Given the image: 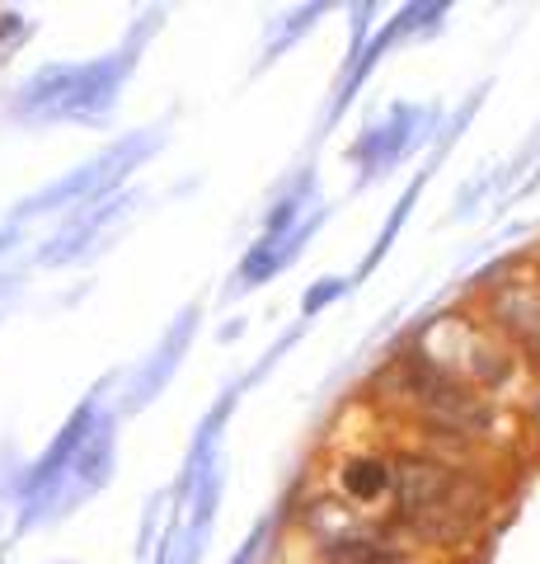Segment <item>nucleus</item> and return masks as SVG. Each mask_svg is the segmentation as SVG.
Instances as JSON below:
<instances>
[{"instance_id": "obj_19", "label": "nucleus", "mask_w": 540, "mask_h": 564, "mask_svg": "<svg viewBox=\"0 0 540 564\" xmlns=\"http://www.w3.org/2000/svg\"><path fill=\"white\" fill-rule=\"evenodd\" d=\"M29 245V231L24 226H10V221H0V263H10L14 254H20Z\"/></svg>"}, {"instance_id": "obj_9", "label": "nucleus", "mask_w": 540, "mask_h": 564, "mask_svg": "<svg viewBox=\"0 0 540 564\" xmlns=\"http://www.w3.org/2000/svg\"><path fill=\"white\" fill-rule=\"evenodd\" d=\"M334 489L348 508L367 518H390V456L357 447L334 462Z\"/></svg>"}, {"instance_id": "obj_5", "label": "nucleus", "mask_w": 540, "mask_h": 564, "mask_svg": "<svg viewBox=\"0 0 540 564\" xmlns=\"http://www.w3.org/2000/svg\"><path fill=\"white\" fill-rule=\"evenodd\" d=\"M142 207H146V188L128 184L99 203L62 212V221L29 250V263L33 269H76V263H95L99 254L113 250V240L128 231Z\"/></svg>"}, {"instance_id": "obj_15", "label": "nucleus", "mask_w": 540, "mask_h": 564, "mask_svg": "<svg viewBox=\"0 0 540 564\" xmlns=\"http://www.w3.org/2000/svg\"><path fill=\"white\" fill-rule=\"evenodd\" d=\"M33 29H38V24H33L24 10H10V6L0 10V66L14 62V52L33 39Z\"/></svg>"}, {"instance_id": "obj_17", "label": "nucleus", "mask_w": 540, "mask_h": 564, "mask_svg": "<svg viewBox=\"0 0 540 564\" xmlns=\"http://www.w3.org/2000/svg\"><path fill=\"white\" fill-rule=\"evenodd\" d=\"M273 527H277V513H264V518L254 522V532L240 541V551L225 560V564H258V560H264V551H268V541H273Z\"/></svg>"}, {"instance_id": "obj_8", "label": "nucleus", "mask_w": 540, "mask_h": 564, "mask_svg": "<svg viewBox=\"0 0 540 564\" xmlns=\"http://www.w3.org/2000/svg\"><path fill=\"white\" fill-rule=\"evenodd\" d=\"M334 217V207H310L301 221L291 226V231H283V236H258L250 250H245V259L235 263V273H231V288H225V302L231 296H245V292H254V288H268V282L277 278V273H287L296 259H301V250H306V240L320 231V226Z\"/></svg>"}, {"instance_id": "obj_22", "label": "nucleus", "mask_w": 540, "mask_h": 564, "mask_svg": "<svg viewBox=\"0 0 540 564\" xmlns=\"http://www.w3.org/2000/svg\"><path fill=\"white\" fill-rule=\"evenodd\" d=\"M536 263H540V254H536ZM536 278H540V269H536Z\"/></svg>"}, {"instance_id": "obj_7", "label": "nucleus", "mask_w": 540, "mask_h": 564, "mask_svg": "<svg viewBox=\"0 0 540 564\" xmlns=\"http://www.w3.org/2000/svg\"><path fill=\"white\" fill-rule=\"evenodd\" d=\"M432 122L442 128L438 104H432V109H418V104H390V109L381 113L372 128H362L353 137V147H348V165L357 170L353 188H367L376 180H386L399 161H409L418 147H428Z\"/></svg>"}, {"instance_id": "obj_12", "label": "nucleus", "mask_w": 540, "mask_h": 564, "mask_svg": "<svg viewBox=\"0 0 540 564\" xmlns=\"http://www.w3.org/2000/svg\"><path fill=\"white\" fill-rule=\"evenodd\" d=\"M324 14H329V6H320V0H316V6H301V10H291V14H277V20H268V33H264V52H258V70H264V66H273V62L283 57L287 47H296V43H301L306 33H310V29H316V24L324 20Z\"/></svg>"}, {"instance_id": "obj_20", "label": "nucleus", "mask_w": 540, "mask_h": 564, "mask_svg": "<svg viewBox=\"0 0 540 564\" xmlns=\"http://www.w3.org/2000/svg\"><path fill=\"white\" fill-rule=\"evenodd\" d=\"M10 551H14V545H10V541H5V545H0V564H5V555H10Z\"/></svg>"}, {"instance_id": "obj_21", "label": "nucleus", "mask_w": 540, "mask_h": 564, "mask_svg": "<svg viewBox=\"0 0 540 564\" xmlns=\"http://www.w3.org/2000/svg\"><path fill=\"white\" fill-rule=\"evenodd\" d=\"M536 184H540V174H536V180H531V184H527V188H536Z\"/></svg>"}, {"instance_id": "obj_23", "label": "nucleus", "mask_w": 540, "mask_h": 564, "mask_svg": "<svg viewBox=\"0 0 540 564\" xmlns=\"http://www.w3.org/2000/svg\"><path fill=\"white\" fill-rule=\"evenodd\" d=\"M0 321H5V315H0Z\"/></svg>"}, {"instance_id": "obj_14", "label": "nucleus", "mask_w": 540, "mask_h": 564, "mask_svg": "<svg viewBox=\"0 0 540 564\" xmlns=\"http://www.w3.org/2000/svg\"><path fill=\"white\" fill-rule=\"evenodd\" d=\"M165 518H169V489H161V494H151L146 499V508H142V527H136V560H146L151 555V545L161 541V532H165Z\"/></svg>"}, {"instance_id": "obj_10", "label": "nucleus", "mask_w": 540, "mask_h": 564, "mask_svg": "<svg viewBox=\"0 0 540 564\" xmlns=\"http://www.w3.org/2000/svg\"><path fill=\"white\" fill-rule=\"evenodd\" d=\"M310 198H316V170H310V165L291 170L287 180L277 184L273 203L264 212V226H258V236H283V231H291V226L306 217V207H316Z\"/></svg>"}, {"instance_id": "obj_11", "label": "nucleus", "mask_w": 540, "mask_h": 564, "mask_svg": "<svg viewBox=\"0 0 540 564\" xmlns=\"http://www.w3.org/2000/svg\"><path fill=\"white\" fill-rule=\"evenodd\" d=\"M428 174H432V170L423 165V170H418V174H414V180L405 184V193H399V203L390 207V217H386V221H381V231H376V240H372V254H367V259H362V263H357V273H353V278H348V282H362V278H372V273L381 269V263H386V254L395 250V236H399V231H405V226H409V217H414V203H418V198H423V188H428Z\"/></svg>"}, {"instance_id": "obj_1", "label": "nucleus", "mask_w": 540, "mask_h": 564, "mask_svg": "<svg viewBox=\"0 0 540 564\" xmlns=\"http://www.w3.org/2000/svg\"><path fill=\"white\" fill-rule=\"evenodd\" d=\"M169 10L151 6L132 14L128 33L118 39L113 52L85 62H43L29 76H20L0 95V122L20 132H47V128H109L118 104H123L128 80L142 66L151 39L165 29Z\"/></svg>"}, {"instance_id": "obj_2", "label": "nucleus", "mask_w": 540, "mask_h": 564, "mask_svg": "<svg viewBox=\"0 0 540 564\" xmlns=\"http://www.w3.org/2000/svg\"><path fill=\"white\" fill-rule=\"evenodd\" d=\"M494 508V485L484 470L447 466L428 452H390V522L423 555L470 545Z\"/></svg>"}, {"instance_id": "obj_18", "label": "nucleus", "mask_w": 540, "mask_h": 564, "mask_svg": "<svg viewBox=\"0 0 540 564\" xmlns=\"http://www.w3.org/2000/svg\"><path fill=\"white\" fill-rule=\"evenodd\" d=\"M20 475H24V456H20V447H14V437H0V503H14Z\"/></svg>"}, {"instance_id": "obj_6", "label": "nucleus", "mask_w": 540, "mask_h": 564, "mask_svg": "<svg viewBox=\"0 0 540 564\" xmlns=\"http://www.w3.org/2000/svg\"><path fill=\"white\" fill-rule=\"evenodd\" d=\"M198 329H202V302H188L161 329V339L151 344L146 358H136L128 372H118V386H113V410H118V419L151 410V404L169 391V381L179 377V367L188 358V348H194Z\"/></svg>"}, {"instance_id": "obj_13", "label": "nucleus", "mask_w": 540, "mask_h": 564, "mask_svg": "<svg viewBox=\"0 0 540 564\" xmlns=\"http://www.w3.org/2000/svg\"><path fill=\"white\" fill-rule=\"evenodd\" d=\"M451 6H438V0H423V6H405L395 14V39L409 43V39H428V33H442Z\"/></svg>"}, {"instance_id": "obj_3", "label": "nucleus", "mask_w": 540, "mask_h": 564, "mask_svg": "<svg viewBox=\"0 0 540 564\" xmlns=\"http://www.w3.org/2000/svg\"><path fill=\"white\" fill-rule=\"evenodd\" d=\"M165 141H169V122H146V128H132V132H123V137L103 141V147H99L95 155H85L80 165L62 170L57 180H47L43 188L24 193V198L14 203L0 221L24 226V231H29V226L43 221V217H62V212H71V207L109 198V193L128 188L132 174L142 170V165H151L155 155L165 151Z\"/></svg>"}, {"instance_id": "obj_4", "label": "nucleus", "mask_w": 540, "mask_h": 564, "mask_svg": "<svg viewBox=\"0 0 540 564\" xmlns=\"http://www.w3.org/2000/svg\"><path fill=\"white\" fill-rule=\"evenodd\" d=\"M118 423H123V419H118V410L109 404V414L95 423V433L85 437V447L76 452V462L66 466L62 480L10 508V513H14L10 545L33 536V532H47V527H62L66 518H76L85 503L99 499V494L113 485V475H118Z\"/></svg>"}, {"instance_id": "obj_16", "label": "nucleus", "mask_w": 540, "mask_h": 564, "mask_svg": "<svg viewBox=\"0 0 540 564\" xmlns=\"http://www.w3.org/2000/svg\"><path fill=\"white\" fill-rule=\"evenodd\" d=\"M348 288H353L348 278H316L306 288V296H301V321H316L324 306H334L339 296H348Z\"/></svg>"}]
</instances>
